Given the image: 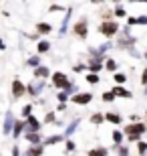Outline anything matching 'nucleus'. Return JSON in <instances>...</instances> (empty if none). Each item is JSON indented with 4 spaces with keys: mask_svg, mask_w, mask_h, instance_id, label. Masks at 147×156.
Returning <instances> with one entry per match:
<instances>
[{
    "mask_svg": "<svg viewBox=\"0 0 147 156\" xmlns=\"http://www.w3.org/2000/svg\"><path fill=\"white\" fill-rule=\"evenodd\" d=\"M145 130H147V126L145 124H141V122H137V124H129V126L125 128V136H127V140L129 142H141V134H145Z\"/></svg>",
    "mask_w": 147,
    "mask_h": 156,
    "instance_id": "1",
    "label": "nucleus"
},
{
    "mask_svg": "<svg viewBox=\"0 0 147 156\" xmlns=\"http://www.w3.org/2000/svg\"><path fill=\"white\" fill-rule=\"evenodd\" d=\"M99 30H101V35H105L107 39H113V37L119 33V24L113 23V20H103L101 27H99Z\"/></svg>",
    "mask_w": 147,
    "mask_h": 156,
    "instance_id": "2",
    "label": "nucleus"
},
{
    "mask_svg": "<svg viewBox=\"0 0 147 156\" xmlns=\"http://www.w3.org/2000/svg\"><path fill=\"white\" fill-rule=\"evenodd\" d=\"M52 85L65 91V89H67V87L71 85V81H68V77L65 75L62 71H55V73H52Z\"/></svg>",
    "mask_w": 147,
    "mask_h": 156,
    "instance_id": "3",
    "label": "nucleus"
},
{
    "mask_svg": "<svg viewBox=\"0 0 147 156\" xmlns=\"http://www.w3.org/2000/svg\"><path fill=\"white\" fill-rule=\"evenodd\" d=\"M71 99H73V104H77V105H87V104H91V101H93V93H89V91H85V93H75Z\"/></svg>",
    "mask_w": 147,
    "mask_h": 156,
    "instance_id": "4",
    "label": "nucleus"
},
{
    "mask_svg": "<svg viewBox=\"0 0 147 156\" xmlns=\"http://www.w3.org/2000/svg\"><path fill=\"white\" fill-rule=\"evenodd\" d=\"M26 91H28V87L24 85L20 79H14V81H12V95H14L16 99H18V98H22Z\"/></svg>",
    "mask_w": 147,
    "mask_h": 156,
    "instance_id": "5",
    "label": "nucleus"
},
{
    "mask_svg": "<svg viewBox=\"0 0 147 156\" xmlns=\"http://www.w3.org/2000/svg\"><path fill=\"white\" fill-rule=\"evenodd\" d=\"M14 126H16V122H14V116H12V112H6V118H4V128H2V132L8 136V134L14 132Z\"/></svg>",
    "mask_w": 147,
    "mask_h": 156,
    "instance_id": "6",
    "label": "nucleus"
},
{
    "mask_svg": "<svg viewBox=\"0 0 147 156\" xmlns=\"http://www.w3.org/2000/svg\"><path fill=\"white\" fill-rule=\"evenodd\" d=\"M73 30H75V35L77 37H81V39H87V20L83 18V20H79V23H75V27H73Z\"/></svg>",
    "mask_w": 147,
    "mask_h": 156,
    "instance_id": "7",
    "label": "nucleus"
},
{
    "mask_svg": "<svg viewBox=\"0 0 147 156\" xmlns=\"http://www.w3.org/2000/svg\"><path fill=\"white\" fill-rule=\"evenodd\" d=\"M58 142H67L65 134H55V136L45 138V140H42V146H52V144H58Z\"/></svg>",
    "mask_w": 147,
    "mask_h": 156,
    "instance_id": "8",
    "label": "nucleus"
},
{
    "mask_svg": "<svg viewBox=\"0 0 147 156\" xmlns=\"http://www.w3.org/2000/svg\"><path fill=\"white\" fill-rule=\"evenodd\" d=\"M24 138L30 142V146H40V144H42L40 134H36V132H26V134H24Z\"/></svg>",
    "mask_w": 147,
    "mask_h": 156,
    "instance_id": "9",
    "label": "nucleus"
},
{
    "mask_svg": "<svg viewBox=\"0 0 147 156\" xmlns=\"http://www.w3.org/2000/svg\"><path fill=\"white\" fill-rule=\"evenodd\" d=\"M26 128H28V122H26V120H18L16 126H14V132H12V136H14V138H18V136H20V134H22Z\"/></svg>",
    "mask_w": 147,
    "mask_h": 156,
    "instance_id": "10",
    "label": "nucleus"
},
{
    "mask_svg": "<svg viewBox=\"0 0 147 156\" xmlns=\"http://www.w3.org/2000/svg\"><path fill=\"white\" fill-rule=\"evenodd\" d=\"M36 33H38V35H51L52 24L51 23H36Z\"/></svg>",
    "mask_w": 147,
    "mask_h": 156,
    "instance_id": "11",
    "label": "nucleus"
},
{
    "mask_svg": "<svg viewBox=\"0 0 147 156\" xmlns=\"http://www.w3.org/2000/svg\"><path fill=\"white\" fill-rule=\"evenodd\" d=\"M26 122H28V128H26V132H36V134L40 132V122L36 120L34 116H30Z\"/></svg>",
    "mask_w": 147,
    "mask_h": 156,
    "instance_id": "12",
    "label": "nucleus"
},
{
    "mask_svg": "<svg viewBox=\"0 0 147 156\" xmlns=\"http://www.w3.org/2000/svg\"><path fill=\"white\" fill-rule=\"evenodd\" d=\"M105 67V63H101V59H93L89 63V71L91 73H95V75H99V71Z\"/></svg>",
    "mask_w": 147,
    "mask_h": 156,
    "instance_id": "13",
    "label": "nucleus"
},
{
    "mask_svg": "<svg viewBox=\"0 0 147 156\" xmlns=\"http://www.w3.org/2000/svg\"><path fill=\"white\" fill-rule=\"evenodd\" d=\"M48 75H51V71H48L46 65H40L38 69H34V77H36L38 81H42V77H48Z\"/></svg>",
    "mask_w": 147,
    "mask_h": 156,
    "instance_id": "14",
    "label": "nucleus"
},
{
    "mask_svg": "<svg viewBox=\"0 0 147 156\" xmlns=\"http://www.w3.org/2000/svg\"><path fill=\"white\" fill-rule=\"evenodd\" d=\"M79 124H81V120H73V122H71V124H68V128L65 130V138L71 140V136L77 132V126H79Z\"/></svg>",
    "mask_w": 147,
    "mask_h": 156,
    "instance_id": "15",
    "label": "nucleus"
},
{
    "mask_svg": "<svg viewBox=\"0 0 147 156\" xmlns=\"http://www.w3.org/2000/svg\"><path fill=\"white\" fill-rule=\"evenodd\" d=\"M42 87H45V81H38V83H30V85H28V93L34 98V95H38V93L42 91Z\"/></svg>",
    "mask_w": 147,
    "mask_h": 156,
    "instance_id": "16",
    "label": "nucleus"
},
{
    "mask_svg": "<svg viewBox=\"0 0 147 156\" xmlns=\"http://www.w3.org/2000/svg\"><path fill=\"white\" fill-rule=\"evenodd\" d=\"M42 150H45V146H30L28 150L24 152V156H42Z\"/></svg>",
    "mask_w": 147,
    "mask_h": 156,
    "instance_id": "17",
    "label": "nucleus"
},
{
    "mask_svg": "<svg viewBox=\"0 0 147 156\" xmlns=\"http://www.w3.org/2000/svg\"><path fill=\"white\" fill-rule=\"evenodd\" d=\"M87 154L89 156H109V150L105 148V146H99V148H91Z\"/></svg>",
    "mask_w": 147,
    "mask_h": 156,
    "instance_id": "18",
    "label": "nucleus"
},
{
    "mask_svg": "<svg viewBox=\"0 0 147 156\" xmlns=\"http://www.w3.org/2000/svg\"><path fill=\"white\" fill-rule=\"evenodd\" d=\"M113 93H115V95H119V98H131V91H129V89H125L123 85H115L113 87Z\"/></svg>",
    "mask_w": 147,
    "mask_h": 156,
    "instance_id": "19",
    "label": "nucleus"
},
{
    "mask_svg": "<svg viewBox=\"0 0 147 156\" xmlns=\"http://www.w3.org/2000/svg\"><path fill=\"white\" fill-rule=\"evenodd\" d=\"M105 120L111 122V124H121V116H119V114H113V112H107V114H105Z\"/></svg>",
    "mask_w": 147,
    "mask_h": 156,
    "instance_id": "20",
    "label": "nucleus"
},
{
    "mask_svg": "<svg viewBox=\"0 0 147 156\" xmlns=\"http://www.w3.org/2000/svg\"><path fill=\"white\" fill-rule=\"evenodd\" d=\"M113 140H115V148L123 146V132H119V130H113Z\"/></svg>",
    "mask_w": 147,
    "mask_h": 156,
    "instance_id": "21",
    "label": "nucleus"
},
{
    "mask_svg": "<svg viewBox=\"0 0 147 156\" xmlns=\"http://www.w3.org/2000/svg\"><path fill=\"white\" fill-rule=\"evenodd\" d=\"M26 65H28V67H34V69H38V67H40V57H38V55H34V57H28Z\"/></svg>",
    "mask_w": 147,
    "mask_h": 156,
    "instance_id": "22",
    "label": "nucleus"
},
{
    "mask_svg": "<svg viewBox=\"0 0 147 156\" xmlns=\"http://www.w3.org/2000/svg\"><path fill=\"white\" fill-rule=\"evenodd\" d=\"M68 20H71V8H68V10H67V14H65V20H62V24H61V35H65V33H67Z\"/></svg>",
    "mask_w": 147,
    "mask_h": 156,
    "instance_id": "23",
    "label": "nucleus"
},
{
    "mask_svg": "<svg viewBox=\"0 0 147 156\" xmlns=\"http://www.w3.org/2000/svg\"><path fill=\"white\" fill-rule=\"evenodd\" d=\"M103 120H105V114H99V112L91 116V124H95V126H99V124H101Z\"/></svg>",
    "mask_w": 147,
    "mask_h": 156,
    "instance_id": "24",
    "label": "nucleus"
},
{
    "mask_svg": "<svg viewBox=\"0 0 147 156\" xmlns=\"http://www.w3.org/2000/svg\"><path fill=\"white\" fill-rule=\"evenodd\" d=\"M115 98H117V95L113 93V89H111V91H105V93H103V101H105V104H111V101H115Z\"/></svg>",
    "mask_w": 147,
    "mask_h": 156,
    "instance_id": "25",
    "label": "nucleus"
},
{
    "mask_svg": "<svg viewBox=\"0 0 147 156\" xmlns=\"http://www.w3.org/2000/svg\"><path fill=\"white\" fill-rule=\"evenodd\" d=\"M36 49H38V53H46L51 49V43H48V41H40L38 45H36Z\"/></svg>",
    "mask_w": 147,
    "mask_h": 156,
    "instance_id": "26",
    "label": "nucleus"
},
{
    "mask_svg": "<svg viewBox=\"0 0 147 156\" xmlns=\"http://www.w3.org/2000/svg\"><path fill=\"white\" fill-rule=\"evenodd\" d=\"M113 79H115V83H117V85H123L125 81H127V75H125V73H115Z\"/></svg>",
    "mask_w": 147,
    "mask_h": 156,
    "instance_id": "27",
    "label": "nucleus"
},
{
    "mask_svg": "<svg viewBox=\"0 0 147 156\" xmlns=\"http://www.w3.org/2000/svg\"><path fill=\"white\" fill-rule=\"evenodd\" d=\"M105 69L107 71H115L117 69V61H115V59H107V61H105Z\"/></svg>",
    "mask_w": 147,
    "mask_h": 156,
    "instance_id": "28",
    "label": "nucleus"
},
{
    "mask_svg": "<svg viewBox=\"0 0 147 156\" xmlns=\"http://www.w3.org/2000/svg\"><path fill=\"white\" fill-rule=\"evenodd\" d=\"M87 81H89L91 85H97V83H99V75H95V73H89V75H87Z\"/></svg>",
    "mask_w": 147,
    "mask_h": 156,
    "instance_id": "29",
    "label": "nucleus"
},
{
    "mask_svg": "<svg viewBox=\"0 0 147 156\" xmlns=\"http://www.w3.org/2000/svg\"><path fill=\"white\" fill-rule=\"evenodd\" d=\"M30 114H32V105H24V108H22V118H26V120H28V118H30Z\"/></svg>",
    "mask_w": 147,
    "mask_h": 156,
    "instance_id": "30",
    "label": "nucleus"
},
{
    "mask_svg": "<svg viewBox=\"0 0 147 156\" xmlns=\"http://www.w3.org/2000/svg\"><path fill=\"white\" fill-rule=\"evenodd\" d=\"M57 99L61 101V104H67V99H68V93H67V91H58V93H57Z\"/></svg>",
    "mask_w": 147,
    "mask_h": 156,
    "instance_id": "31",
    "label": "nucleus"
},
{
    "mask_svg": "<svg viewBox=\"0 0 147 156\" xmlns=\"http://www.w3.org/2000/svg\"><path fill=\"white\" fill-rule=\"evenodd\" d=\"M137 152L141 156H145L147 154V142H139V146H137Z\"/></svg>",
    "mask_w": 147,
    "mask_h": 156,
    "instance_id": "32",
    "label": "nucleus"
},
{
    "mask_svg": "<svg viewBox=\"0 0 147 156\" xmlns=\"http://www.w3.org/2000/svg\"><path fill=\"white\" fill-rule=\"evenodd\" d=\"M125 14H127V12H125V8H123V6H117V8H115V16H119V18H123Z\"/></svg>",
    "mask_w": 147,
    "mask_h": 156,
    "instance_id": "33",
    "label": "nucleus"
},
{
    "mask_svg": "<svg viewBox=\"0 0 147 156\" xmlns=\"http://www.w3.org/2000/svg\"><path fill=\"white\" fill-rule=\"evenodd\" d=\"M65 146H67V150H68V152H73L75 148H77V144H75V140H67V142H65Z\"/></svg>",
    "mask_w": 147,
    "mask_h": 156,
    "instance_id": "34",
    "label": "nucleus"
},
{
    "mask_svg": "<svg viewBox=\"0 0 147 156\" xmlns=\"http://www.w3.org/2000/svg\"><path fill=\"white\" fill-rule=\"evenodd\" d=\"M119 156H129V148L127 146H119Z\"/></svg>",
    "mask_w": 147,
    "mask_h": 156,
    "instance_id": "35",
    "label": "nucleus"
},
{
    "mask_svg": "<svg viewBox=\"0 0 147 156\" xmlns=\"http://www.w3.org/2000/svg\"><path fill=\"white\" fill-rule=\"evenodd\" d=\"M137 24H147V16H145V14L137 16Z\"/></svg>",
    "mask_w": 147,
    "mask_h": 156,
    "instance_id": "36",
    "label": "nucleus"
},
{
    "mask_svg": "<svg viewBox=\"0 0 147 156\" xmlns=\"http://www.w3.org/2000/svg\"><path fill=\"white\" fill-rule=\"evenodd\" d=\"M73 71L75 73H81V71H85V65H73Z\"/></svg>",
    "mask_w": 147,
    "mask_h": 156,
    "instance_id": "37",
    "label": "nucleus"
},
{
    "mask_svg": "<svg viewBox=\"0 0 147 156\" xmlns=\"http://www.w3.org/2000/svg\"><path fill=\"white\" fill-rule=\"evenodd\" d=\"M12 156H22V154H20V148H18V146H14V148H12Z\"/></svg>",
    "mask_w": 147,
    "mask_h": 156,
    "instance_id": "38",
    "label": "nucleus"
},
{
    "mask_svg": "<svg viewBox=\"0 0 147 156\" xmlns=\"http://www.w3.org/2000/svg\"><path fill=\"white\" fill-rule=\"evenodd\" d=\"M45 122H51V124H52V122H55V114H46Z\"/></svg>",
    "mask_w": 147,
    "mask_h": 156,
    "instance_id": "39",
    "label": "nucleus"
},
{
    "mask_svg": "<svg viewBox=\"0 0 147 156\" xmlns=\"http://www.w3.org/2000/svg\"><path fill=\"white\" fill-rule=\"evenodd\" d=\"M129 24H137V16H129V20H127V27Z\"/></svg>",
    "mask_w": 147,
    "mask_h": 156,
    "instance_id": "40",
    "label": "nucleus"
},
{
    "mask_svg": "<svg viewBox=\"0 0 147 156\" xmlns=\"http://www.w3.org/2000/svg\"><path fill=\"white\" fill-rule=\"evenodd\" d=\"M57 110H58V112H67V104H58Z\"/></svg>",
    "mask_w": 147,
    "mask_h": 156,
    "instance_id": "41",
    "label": "nucleus"
},
{
    "mask_svg": "<svg viewBox=\"0 0 147 156\" xmlns=\"http://www.w3.org/2000/svg\"><path fill=\"white\" fill-rule=\"evenodd\" d=\"M145 59H147V51H145Z\"/></svg>",
    "mask_w": 147,
    "mask_h": 156,
    "instance_id": "42",
    "label": "nucleus"
}]
</instances>
